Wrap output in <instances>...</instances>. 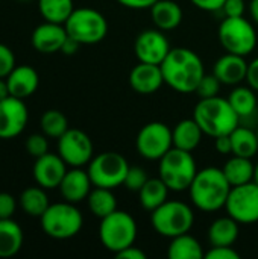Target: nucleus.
<instances>
[{"label": "nucleus", "mask_w": 258, "mask_h": 259, "mask_svg": "<svg viewBox=\"0 0 258 259\" xmlns=\"http://www.w3.org/2000/svg\"><path fill=\"white\" fill-rule=\"evenodd\" d=\"M164 83L181 94L195 93L205 74L202 59L198 53L186 47L170 49L161 62Z\"/></svg>", "instance_id": "nucleus-1"}, {"label": "nucleus", "mask_w": 258, "mask_h": 259, "mask_svg": "<svg viewBox=\"0 0 258 259\" xmlns=\"http://www.w3.org/2000/svg\"><path fill=\"white\" fill-rule=\"evenodd\" d=\"M231 188L222 168L207 167L196 173L189 193L192 203L199 211L214 212L225 208Z\"/></svg>", "instance_id": "nucleus-2"}, {"label": "nucleus", "mask_w": 258, "mask_h": 259, "mask_svg": "<svg viewBox=\"0 0 258 259\" xmlns=\"http://www.w3.org/2000/svg\"><path fill=\"white\" fill-rule=\"evenodd\" d=\"M193 118L201 126L204 134L213 138L230 135L240 121V117L233 109L228 99L219 96L201 99V102L195 106Z\"/></svg>", "instance_id": "nucleus-3"}, {"label": "nucleus", "mask_w": 258, "mask_h": 259, "mask_svg": "<svg viewBox=\"0 0 258 259\" xmlns=\"http://www.w3.org/2000/svg\"><path fill=\"white\" fill-rule=\"evenodd\" d=\"M160 178L170 191L179 193L190 188L198 170L192 152L172 147L160 159Z\"/></svg>", "instance_id": "nucleus-4"}, {"label": "nucleus", "mask_w": 258, "mask_h": 259, "mask_svg": "<svg viewBox=\"0 0 258 259\" xmlns=\"http://www.w3.org/2000/svg\"><path fill=\"white\" fill-rule=\"evenodd\" d=\"M151 223L157 234L166 238H173L187 234L192 229L195 214L193 209L184 202L166 200L151 212Z\"/></svg>", "instance_id": "nucleus-5"}, {"label": "nucleus", "mask_w": 258, "mask_h": 259, "mask_svg": "<svg viewBox=\"0 0 258 259\" xmlns=\"http://www.w3.org/2000/svg\"><path fill=\"white\" fill-rule=\"evenodd\" d=\"M43 231L53 240H68L79 234L84 225L81 211L70 202L50 205L40 217Z\"/></svg>", "instance_id": "nucleus-6"}, {"label": "nucleus", "mask_w": 258, "mask_h": 259, "mask_svg": "<svg viewBox=\"0 0 258 259\" xmlns=\"http://www.w3.org/2000/svg\"><path fill=\"white\" fill-rule=\"evenodd\" d=\"M99 238L103 247L116 255L135 243L137 223L131 214L116 209L113 214L102 219Z\"/></svg>", "instance_id": "nucleus-7"}, {"label": "nucleus", "mask_w": 258, "mask_h": 259, "mask_svg": "<svg viewBox=\"0 0 258 259\" xmlns=\"http://www.w3.org/2000/svg\"><path fill=\"white\" fill-rule=\"evenodd\" d=\"M68 36L82 44H97L108 32V23L103 14L93 8H79L64 23Z\"/></svg>", "instance_id": "nucleus-8"}, {"label": "nucleus", "mask_w": 258, "mask_h": 259, "mask_svg": "<svg viewBox=\"0 0 258 259\" xmlns=\"http://www.w3.org/2000/svg\"><path fill=\"white\" fill-rule=\"evenodd\" d=\"M219 41L228 53L248 56L257 46V32L245 17H225L219 26Z\"/></svg>", "instance_id": "nucleus-9"}, {"label": "nucleus", "mask_w": 258, "mask_h": 259, "mask_svg": "<svg viewBox=\"0 0 258 259\" xmlns=\"http://www.w3.org/2000/svg\"><path fill=\"white\" fill-rule=\"evenodd\" d=\"M129 164L126 158L117 152H103L93 158L88 164V175L93 187L114 190L123 185Z\"/></svg>", "instance_id": "nucleus-10"}, {"label": "nucleus", "mask_w": 258, "mask_h": 259, "mask_svg": "<svg viewBox=\"0 0 258 259\" xmlns=\"http://www.w3.org/2000/svg\"><path fill=\"white\" fill-rule=\"evenodd\" d=\"M135 146L143 158L160 161L173 147L172 129L160 121L148 123L140 129Z\"/></svg>", "instance_id": "nucleus-11"}, {"label": "nucleus", "mask_w": 258, "mask_h": 259, "mask_svg": "<svg viewBox=\"0 0 258 259\" xmlns=\"http://www.w3.org/2000/svg\"><path fill=\"white\" fill-rule=\"evenodd\" d=\"M227 214L237 223L252 225L258 222V185L252 181L233 187L225 203Z\"/></svg>", "instance_id": "nucleus-12"}, {"label": "nucleus", "mask_w": 258, "mask_h": 259, "mask_svg": "<svg viewBox=\"0 0 258 259\" xmlns=\"http://www.w3.org/2000/svg\"><path fill=\"white\" fill-rule=\"evenodd\" d=\"M58 155L70 167H84L93 159L91 138L81 129H70L58 138Z\"/></svg>", "instance_id": "nucleus-13"}, {"label": "nucleus", "mask_w": 258, "mask_h": 259, "mask_svg": "<svg viewBox=\"0 0 258 259\" xmlns=\"http://www.w3.org/2000/svg\"><path fill=\"white\" fill-rule=\"evenodd\" d=\"M29 112L23 99L9 96L0 100V140L18 137L27 124Z\"/></svg>", "instance_id": "nucleus-14"}, {"label": "nucleus", "mask_w": 258, "mask_h": 259, "mask_svg": "<svg viewBox=\"0 0 258 259\" xmlns=\"http://www.w3.org/2000/svg\"><path fill=\"white\" fill-rule=\"evenodd\" d=\"M134 52L138 62H149L161 65L167 53L170 52V44L160 29H146L138 33L134 42Z\"/></svg>", "instance_id": "nucleus-15"}, {"label": "nucleus", "mask_w": 258, "mask_h": 259, "mask_svg": "<svg viewBox=\"0 0 258 259\" xmlns=\"http://www.w3.org/2000/svg\"><path fill=\"white\" fill-rule=\"evenodd\" d=\"M32 173H33V179L36 185L46 190H53L59 187L62 178L65 176L67 164L59 155L47 152L46 155L36 158Z\"/></svg>", "instance_id": "nucleus-16"}, {"label": "nucleus", "mask_w": 258, "mask_h": 259, "mask_svg": "<svg viewBox=\"0 0 258 259\" xmlns=\"http://www.w3.org/2000/svg\"><path fill=\"white\" fill-rule=\"evenodd\" d=\"M68 33L64 24L44 21L43 24L36 26L32 32L30 42L33 49L40 53L50 55L55 52H61L64 41L67 39Z\"/></svg>", "instance_id": "nucleus-17"}, {"label": "nucleus", "mask_w": 258, "mask_h": 259, "mask_svg": "<svg viewBox=\"0 0 258 259\" xmlns=\"http://www.w3.org/2000/svg\"><path fill=\"white\" fill-rule=\"evenodd\" d=\"M164 83L161 67L149 62H138L129 73V85L138 94H154Z\"/></svg>", "instance_id": "nucleus-18"}, {"label": "nucleus", "mask_w": 258, "mask_h": 259, "mask_svg": "<svg viewBox=\"0 0 258 259\" xmlns=\"http://www.w3.org/2000/svg\"><path fill=\"white\" fill-rule=\"evenodd\" d=\"M91 187L93 182L88 171L82 170L81 167H71V170H67L58 188L65 202L79 203L88 197Z\"/></svg>", "instance_id": "nucleus-19"}, {"label": "nucleus", "mask_w": 258, "mask_h": 259, "mask_svg": "<svg viewBox=\"0 0 258 259\" xmlns=\"http://www.w3.org/2000/svg\"><path fill=\"white\" fill-rule=\"evenodd\" d=\"M213 74L224 85H239L240 82L246 80L248 62L245 61V56L227 53L216 61Z\"/></svg>", "instance_id": "nucleus-20"}, {"label": "nucleus", "mask_w": 258, "mask_h": 259, "mask_svg": "<svg viewBox=\"0 0 258 259\" xmlns=\"http://www.w3.org/2000/svg\"><path fill=\"white\" fill-rule=\"evenodd\" d=\"M6 82L11 96L26 99L36 91L40 85V77L36 70L29 65H15V68L8 74Z\"/></svg>", "instance_id": "nucleus-21"}, {"label": "nucleus", "mask_w": 258, "mask_h": 259, "mask_svg": "<svg viewBox=\"0 0 258 259\" xmlns=\"http://www.w3.org/2000/svg\"><path fill=\"white\" fill-rule=\"evenodd\" d=\"M204 135H205L204 131L201 129V126L196 123L195 118L181 120L172 131L173 147L186 152H193L201 144Z\"/></svg>", "instance_id": "nucleus-22"}, {"label": "nucleus", "mask_w": 258, "mask_h": 259, "mask_svg": "<svg viewBox=\"0 0 258 259\" xmlns=\"http://www.w3.org/2000/svg\"><path fill=\"white\" fill-rule=\"evenodd\" d=\"M151 17L157 29L173 30L182 21V9L173 0H158L151 8Z\"/></svg>", "instance_id": "nucleus-23"}, {"label": "nucleus", "mask_w": 258, "mask_h": 259, "mask_svg": "<svg viewBox=\"0 0 258 259\" xmlns=\"http://www.w3.org/2000/svg\"><path fill=\"white\" fill-rule=\"evenodd\" d=\"M239 238V223L227 215L214 220L208 228V241L211 247L233 246Z\"/></svg>", "instance_id": "nucleus-24"}, {"label": "nucleus", "mask_w": 258, "mask_h": 259, "mask_svg": "<svg viewBox=\"0 0 258 259\" xmlns=\"http://www.w3.org/2000/svg\"><path fill=\"white\" fill-rule=\"evenodd\" d=\"M23 246V229L12 219L0 220V258H11Z\"/></svg>", "instance_id": "nucleus-25"}, {"label": "nucleus", "mask_w": 258, "mask_h": 259, "mask_svg": "<svg viewBox=\"0 0 258 259\" xmlns=\"http://www.w3.org/2000/svg\"><path fill=\"white\" fill-rule=\"evenodd\" d=\"M170 244L167 247V256L170 259H202L205 258L204 249L201 243L187 234L170 238Z\"/></svg>", "instance_id": "nucleus-26"}, {"label": "nucleus", "mask_w": 258, "mask_h": 259, "mask_svg": "<svg viewBox=\"0 0 258 259\" xmlns=\"http://www.w3.org/2000/svg\"><path fill=\"white\" fill-rule=\"evenodd\" d=\"M224 173L231 184V187L243 185L254 181V170L255 165L252 164L251 158H243L234 155L231 159H228L224 165Z\"/></svg>", "instance_id": "nucleus-27"}, {"label": "nucleus", "mask_w": 258, "mask_h": 259, "mask_svg": "<svg viewBox=\"0 0 258 259\" xmlns=\"http://www.w3.org/2000/svg\"><path fill=\"white\" fill-rule=\"evenodd\" d=\"M169 187L163 182L161 178H154V179H148V182L143 185V188L138 191L140 196V203L143 206V209L146 211H154L157 209L160 205H163L167 200V194H169Z\"/></svg>", "instance_id": "nucleus-28"}, {"label": "nucleus", "mask_w": 258, "mask_h": 259, "mask_svg": "<svg viewBox=\"0 0 258 259\" xmlns=\"http://www.w3.org/2000/svg\"><path fill=\"white\" fill-rule=\"evenodd\" d=\"M230 137H231V143H233V155L251 158V159L257 155V132H254L249 127H245V126H237L230 134Z\"/></svg>", "instance_id": "nucleus-29"}, {"label": "nucleus", "mask_w": 258, "mask_h": 259, "mask_svg": "<svg viewBox=\"0 0 258 259\" xmlns=\"http://www.w3.org/2000/svg\"><path fill=\"white\" fill-rule=\"evenodd\" d=\"M87 202H88V208H90L91 214L99 217L100 220L103 217L113 214L117 209L116 196L113 194V190H109V188L94 187V190L90 191Z\"/></svg>", "instance_id": "nucleus-30"}, {"label": "nucleus", "mask_w": 258, "mask_h": 259, "mask_svg": "<svg viewBox=\"0 0 258 259\" xmlns=\"http://www.w3.org/2000/svg\"><path fill=\"white\" fill-rule=\"evenodd\" d=\"M20 206L24 214L30 217H41L46 209L50 206L46 188L43 187H29L20 196Z\"/></svg>", "instance_id": "nucleus-31"}, {"label": "nucleus", "mask_w": 258, "mask_h": 259, "mask_svg": "<svg viewBox=\"0 0 258 259\" xmlns=\"http://www.w3.org/2000/svg\"><path fill=\"white\" fill-rule=\"evenodd\" d=\"M228 102L231 103L233 109L237 112L240 118L249 117L257 109L255 90H252L251 87H237L230 93Z\"/></svg>", "instance_id": "nucleus-32"}, {"label": "nucleus", "mask_w": 258, "mask_h": 259, "mask_svg": "<svg viewBox=\"0 0 258 259\" xmlns=\"http://www.w3.org/2000/svg\"><path fill=\"white\" fill-rule=\"evenodd\" d=\"M38 9L46 21L64 24L75 11L73 0H38Z\"/></svg>", "instance_id": "nucleus-33"}, {"label": "nucleus", "mask_w": 258, "mask_h": 259, "mask_svg": "<svg viewBox=\"0 0 258 259\" xmlns=\"http://www.w3.org/2000/svg\"><path fill=\"white\" fill-rule=\"evenodd\" d=\"M40 126H41V131H43V134L46 137L56 138V140L68 131L67 117L61 111H58V109H49V111H46L41 115Z\"/></svg>", "instance_id": "nucleus-34"}, {"label": "nucleus", "mask_w": 258, "mask_h": 259, "mask_svg": "<svg viewBox=\"0 0 258 259\" xmlns=\"http://www.w3.org/2000/svg\"><path fill=\"white\" fill-rule=\"evenodd\" d=\"M219 88H220V80L214 74H204L195 93L201 99H210L219 94Z\"/></svg>", "instance_id": "nucleus-35"}, {"label": "nucleus", "mask_w": 258, "mask_h": 259, "mask_svg": "<svg viewBox=\"0 0 258 259\" xmlns=\"http://www.w3.org/2000/svg\"><path fill=\"white\" fill-rule=\"evenodd\" d=\"M24 147H26V152L30 156H33L35 159L49 152V143H47V138L44 134H33V135L27 137Z\"/></svg>", "instance_id": "nucleus-36"}, {"label": "nucleus", "mask_w": 258, "mask_h": 259, "mask_svg": "<svg viewBox=\"0 0 258 259\" xmlns=\"http://www.w3.org/2000/svg\"><path fill=\"white\" fill-rule=\"evenodd\" d=\"M148 179H149V178H148V173H146L141 167H129L123 185H125L129 191L138 193V191L143 188V185L148 182Z\"/></svg>", "instance_id": "nucleus-37"}, {"label": "nucleus", "mask_w": 258, "mask_h": 259, "mask_svg": "<svg viewBox=\"0 0 258 259\" xmlns=\"http://www.w3.org/2000/svg\"><path fill=\"white\" fill-rule=\"evenodd\" d=\"M15 68V56L14 52L0 42V77H8V74Z\"/></svg>", "instance_id": "nucleus-38"}, {"label": "nucleus", "mask_w": 258, "mask_h": 259, "mask_svg": "<svg viewBox=\"0 0 258 259\" xmlns=\"http://www.w3.org/2000/svg\"><path fill=\"white\" fill-rule=\"evenodd\" d=\"M17 209L15 197L9 193H0V220L12 219Z\"/></svg>", "instance_id": "nucleus-39"}, {"label": "nucleus", "mask_w": 258, "mask_h": 259, "mask_svg": "<svg viewBox=\"0 0 258 259\" xmlns=\"http://www.w3.org/2000/svg\"><path fill=\"white\" fill-rule=\"evenodd\" d=\"M207 259H240V255L233 249V246H220V247H211L207 253Z\"/></svg>", "instance_id": "nucleus-40"}, {"label": "nucleus", "mask_w": 258, "mask_h": 259, "mask_svg": "<svg viewBox=\"0 0 258 259\" xmlns=\"http://www.w3.org/2000/svg\"><path fill=\"white\" fill-rule=\"evenodd\" d=\"M225 17H243L246 11L245 0H225L222 9Z\"/></svg>", "instance_id": "nucleus-41"}, {"label": "nucleus", "mask_w": 258, "mask_h": 259, "mask_svg": "<svg viewBox=\"0 0 258 259\" xmlns=\"http://www.w3.org/2000/svg\"><path fill=\"white\" fill-rule=\"evenodd\" d=\"M196 8L202 9V11H208V12H216L220 11L225 0H190Z\"/></svg>", "instance_id": "nucleus-42"}, {"label": "nucleus", "mask_w": 258, "mask_h": 259, "mask_svg": "<svg viewBox=\"0 0 258 259\" xmlns=\"http://www.w3.org/2000/svg\"><path fill=\"white\" fill-rule=\"evenodd\" d=\"M214 147L220 155H230L233 153V143L230 135H220L214 138Z\"/></svg>", "instance_id": "nucleus-43"}, {"label": "nucleus", "mask_w": 258, "mask_h": 259, "mask_svg": "<svg viewBox=\"0 0 258 259\" xmlns=\"http://www.w3.org/2000/svg\"><path fill=\"white\" fill-rule=\"evenodd\" d=\"M117 2L129 9H151L158 0H117Z\"/></svg>", "instance_id": "nucleus-44"}, {"label": "nucleus", "mask_w": 258, "mask_h": 259, "mask_svg": "<svg viewBox=\"0 0 258 259\" xmlns=\"http://www.w3.org/2000/svg\"><path fill=\"white\" fill-rule=\"evenodd\" d=\"M116 256L117 259H146V253L141 249L134 247V244H132V246L120 250L119 253H116Z\"/></svg>", "instance_id": "nucleus-45"}, {"label": "nucleus", "mask_w": 258, "mask_h": 259, "mask_svg": "<svg viewBox=\"0 0 258 259\" xmlns=\"http://www.w3.org/2000/svg\"><path fill=\"white\" fill-rule=\"evenodd\" d=\"M248 85L258 91V58H255L252 62L248 64V74H246Z\"/></svg>", "instance_id": "nucleus-46"}, {"label": "nucleus", "mask_w": 258, "mask_h": 259, "mask_svg": "<svg viewBox=\"0 0 258 259\" xmlns=\"http://www.w3.org/2000/svg\"><path fill=\"white\" fill-rule=\"evenodd\" d=\"M79 47H81V44L76 39H73L71 36H67V39L64 41V44L61 47V52L64 55H67V56H71V55H75L78 52Z\"/></svg>", "instance_id": "nucleus-47"}, {"label": "nucleus", "mask_w": 258, "mask_h": 259, "mask_svg": "<svg viewBox=\"0 0 258 259\" xmlns=\"http://www.w3.org/2000/svg\"><path fill=\"white\" fill-rule=\"evenodd\" d=\"M9 88H8V82L5 77H0V100H5L6 97H9Z\"/></svg>", "instance_id": "nucleus-48"}, {"label": "nucleus", "mask_w": 258, "mask_h": 259, "mask_svg": "<svg viewBox=\"0 0 258 259\" xmlns=\"http://www.w3.org/2000/svg\"><path fill=\"white\" fill-rule=\"evenodd\" d=\"M249 12H251L252 20L258 24V0H251V3H249Z\"/></svg>", "instance_id": "nucleus-49"}, {"label": "nucleus", "mask_w": 258, "mask_h": 259, "mask_svg": "<svg viewBox=\"0 0 258 259\" xmlns=\"http://www.w3.org/2000/svg\"><path fill=\"white\" fill-rule=\"evenodd\" d=\"M254 182L258 185V162L255 164V170H254Z\"/></svg>", "instance_id": "nucleus-50"}, {"label": "nucleus", "mask_w": 258, "mask_h": 259, "mask_svg": "<svg viewBox=\"0 0 258 259\" xmlns=\"http://www.w3.org/2000/svg\"><path fill=\"white\" fill-rule=\"evenodd\" d=\"M257 137H258V127H257Z\"/></svg>", "instance_id": "nucleus-51"}]
</instances>
